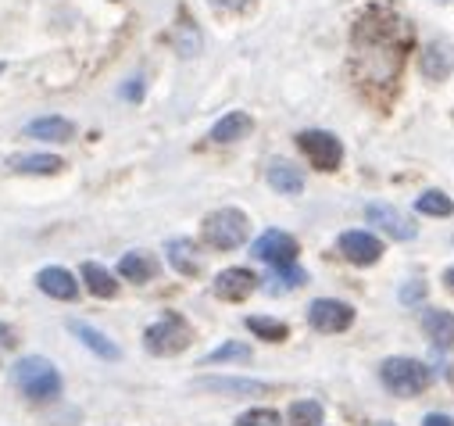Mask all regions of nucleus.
I'll use <instances>...</instances> for the list:
<instances>
[{
	"mask_svg": "<svg viewBox=\"0 0 454 426\" xmlns=\"http://www.w3.org/2000/svg\"><path fill=\"white\" fill-rule=\"evenodd\" d=\"M247 233H251V223H247L244 211H237V208H218V211H211V216L204 219V241L211 248H218V251L240 248L247 241Z\"/></svg>",
	"mask_w": 454,
	"mask_h": 426,
	"instance_id": "nucleus-1",
	"label": "nucleus"
},
{
	"mask_svg": "<svg viewBox=\"0 0 454 426\" xmlns=\"http://www.w3.org/2000/svg\"><path fill=\"white\" fill-rule=\"evenodd\" d=\"M15 383H19L33 401H54V398L61 394V376H58V369H54L47 359H36V355H29V359H22V362L15 366Z\"/></svg>",
	"mask_w": 454,
	"mask_h": 426,
	"instance_id": "nucleus-2",
	"label": "nucleus"
},
{
	"mask_svg": "<svg viewBox=\"0 0 454 426\" xmlns=\"http://www.w3.org/2000/svg\"><path fill=\"white\" fill-rule=\"evenodd\" d=\"M380 376H383V383L394 394H404V398L422 394L429 387V380H433V373L422 362H415V359H387L383 369H380Z\"/></svg>",
	"mask_w": 454,
	"mask_h": 426,
	"instance_id": "nucleus-3",
	"label": "nucleus"
},
{
	"mask_svg": "<svg viewBox=\"0 0 454 426\" xmlns=\"http://www.w3.org/2000/svg\"><path fill=\"white\" fill-rule=\"evenodd\" d=\"M144 344H147L151 355H179L190 344V327L183 323L179 315H165V319H158L154 327H147Z\"/></svg>",
	"mask_w": 454,
	"mask_h": 426,
	"instance_id": "nucleus-4",
	"label": "nucleus"
},
{
	"mask_svg": "<svg viewBox=\"0 0 454 426\" xmlns=\"http://www.w3.org/2000/svg\"><path fill=\"white\" fill-rule=\"evenodd\" d=\"M297 144H301V151L311 158V165L322 169V172H333V169H340V162H344V147H340V140H336L333 133L308 130V133L297 137Z\"/></svg>",
	"mask_w": 454,
	"mask_h": 426,
	"instance_id": "nucleus-5",
	"label": "nucleus"
},
{
	"mask_svg": "<svg viewBox=\"0 0 454 426\" xmlns=\"http://www.w3.org/2000/svg\"><path fill=\"white\" fill-rule=\"evenodd\" d=\"M308 323L322 334H340V330H348L355 323V312H351V304L336 301V297H318L308 308Z\"/></svg>",
	"mask_w": 454,
	"mask_h": 426,
	"instance_id": "nucleus-6",
	"label": "nucleus"
},
{
	"mask_svg": "<svg viewBox=\"0 0 454 426\" xmlns=\"http://www.w3.org/2000/svg\"><path fill=\"white\" fill-rule=\"evenodd\" d=\"M251 255L262 258V262H269L272 269H286V265L297 262V241L290 233H283V230H269V233H262L254 241Z\"/></svg>",
	"mask_w": 454,
	"mask_h": 426,
	"instance_id": "nucleus-7",
	"label": "nucleus"
},
{
	"mask_svg": "<svg viewBox=\"0 0 454 426\" xmlns=\"http://www.w3.org/2000/svg\"><path fill=\"white\" fill-rule=\"evenodd\" d=\"M340 251H344V258L355 262V265H372V262L383 258V244L365 230L340 233Z\"/></svg>",
	"mask_w": 454,
	"mask_h": 426,
	"instance_id": "nucleus-8",
	"label": "nucleus"
},
{
	"mask_svg": "<svg viewBox=\"0 0 454 426\" xmlns=\"http://www.w3.org/2000/svg\"><path fill=\"white\" fill-rule=\"evenodd\" d=\"M254 287H258V276L251 269H225L215 276V294L222 301H244V297H251Z\"/></svg>",
	"mask_w": 454,
	"mask_h": 426,
	"instance_id": "nucleus-9",
	"label": "nucleus"
},
{
	"mask_svg": "<svg viewBox=\"0 0 454 426\" xmlns=\"http://www.w3.org/2000/svg\"><path fill=\"white\" fill-rule=\"evenodd\" d=\"M365 216H369V223L383 226L394 241H415V226L401 216L397 208H390V204H369V208H365Z\"/></svg>",
	"mask_w": 454,
	"mask_h": 426,
	"instance_id": "nucleus-10",
	"label": "nucleus"
},
{
	"mask_svg": "<svg viewBox=\"0 0 454 426\" xmlns=\"http://www.w3.org/2000/svg\"><path fill=\"white\" fill-rule=\"evenodd\" d=\"M36 283H40L43 294H51V297H58V301H75V297H79V283H75V276H72L68 269L51 265V269H43V272L36 276Z\"/></svg>",
	"mask_w": 454,
	"mask_h": 426,
	"instance_id": "nucleus-11",
	"label": "nucleus"
},
{
	"mask_svg": "<svg viewBox=\"0 0 454 426\" xmlns=\"http://www.w3.org/2000/svg\"><path fill=\"white\" fill-rule=\"evenodd\" d=\"M251 130H254V122H251L247 112H230L211 126V140L215 144H233V140H244Z\"/></svg>",
	"mask_w": 454,
	"mask_h": 426,
	"instance_id": "nucleus-12",
	"label": "nucleus"
},
{
	"mask_svg": "<svg viewBox=\"0 0 454 426\" xmlns=\"http://www.w3.org/2000/svg\"><path fill=\"white\" fill-rule=\"evenodd\" d=\"M422 330L429 334V341H436L440 348L454 344V315L443 308H426L422 312Z\"/></svg>",
	"mask_w": 454,
	"mask_h": 426,
	"instance_id": "nucleus-13",
	"label": "nucleus"
},
{
	"mask_svg": "<svg viewBox=\"0 0 454 426\" xmlns=\"http://www.w3.org/2000/svg\"><path fill=\"white\" fill-rule=\"evenodd\" d=\"M68 330H72V334H75V337H79L93 355H100V359H119V355H122L115 341H107V337H104L100 330H93L90 323H79V319H72Z\"/></svg>",
	"mask_w": 454,
	"mask_h": 426,
	"instance_id": "nucleus-14",
	"label": "nucleus"
},
{
	"mask_svg": "<svg viewBox=\"0 0 454 426\" xmlns=\"http://www.w3.org/2000/svg\"><path fill=\"white\" fill-rule=\"evenodd\" d=\"M119 272H122L126 280H133V283H147V280L158 276V258L147 255V251H129V255H122Z\"/></svg>",
	"mask_w": 454,
	"mask_h": 426,
	"instance_id": "nucleus-15",
	"label": "nucleus"
},
{
	"mask_svg": "<svg viewBox=\"0 0 454 426\" xmlns=\"http://www.w3.org/2000/svg\"><path fill=\"white\" fill-rule=\"evenodd\" d=\"M29 137H36V140H54V144H65V140H72V137H75V126H72L68 119H58V115H51V119H36V122H29Z\"/></svg>",
	"mask_w": 454,
	"mask_h": 426,
	"instance_id": "nucleus-16",
	"label": "nucleus"
},
{
	"mask_svg": "<svg viewBox=\"0 0 454 426\" xmlns=\"http://www.w3.org/2000/svg\"><path fill=\"white\" fill-rule=\"evenodd\" d=\"M269 186L279 190V193H301L304 190V176L290 162H272L269 165Z\"/></svg>",
	"mask_w": 454,
	"mask_h": 426,
	"instance_id": "nucleus-17",
	"label": "nucleus"
},
{
	"mask_svg": "<svg viewBox=\"0 0 454 426\" xmlns=\"http://www.w3.org/2000/svg\"><path fill=\"white\" fill-rule=\"evenodd\" d=\"M12 169L29 176H51V172H61L65 162L58 154H22V158H12Z\"/></svg>",
	"mask_w": 454,
	"mask_h": 426,
	"instance_id": "nucleus-18",
	"label": "nucleus"
},
{
	"mask_svg": "<svg viewBox=\"0 0 454 426\" xmlns=\"http://www.w3.org/2000/svg\"><path fill=\"white\" fill-rule=\"evenodd\" d=\"M168 262H172V269L183 272V276H197V272H200L193 241H168Z\"/></svg>",
	"mask_w": 454,
	"mask_h": 426,
	"instance_id": "nucleus-19",
	"label": "nucleus"
},
{
	"mask_svg": "<svg viewBox=\"0 0 454 426\" xmlns=\"http://www.w3.org/2000/svg\"><path fill=\"white\" fill-rule=\"evenodd\" d=\"M450 65H454V54H450L447 43H429V47H426V54H422V72H426L429 79H443V75L450 72Z\"/></svg>",
	"mask_w": 454,
	"mask_h": 426,
	"instance_id": "nucleus-20",
	"label": "nucleus"
},
{
	"mask_svg": "<svg viewBox=\"0 0 454 426\" xmlns=\"http://www.w3.org/2000/svg\"><path fill=\"white\" fill-rule=\"evenodd\" d=\"M82 280H86L90 294H97V297H115V294H119L115 276H111L107 269H100L97 262H86V265H82Z\"/></svg>",
	"mask_w": 454,
	"mask_h": 426,
	"instance_id": "nucleus-21",
	"label": "nucleus"
},
{
	"mask_svg": "<svg viewBox=\"0 0 454 426\" xmlns=\"http://www.w3.org/2000/svg\"><path fill=\"white\" fill-rule=\"evenodd\" d=\"M415 208L422 211V216H440V219H447L450 211H454V201H450L447 193H440V190H429V193H422V197L415 201Z\"/></svg>",
	"mask_w": 454,
	"mask_h": 426,
	"instance_id": "nucleus-22",
	"label": "nucleus"
},
{
	"mask_svg": "<svg viewBox=\"0 0 454 426\" xmlns=\"http://www.w3.org/2000/svg\"><path fill=\"white\" fill-rule=\"evenodd\" d=\"M247 327H251V334H258L265 341H286V334H290L286 323H279V319H262V315H251Z\"/></svg>",
	"mask_w": 454,
	"mask_h": 426,
	"instance_id": "nucleus-23",
	"label": "nucleus"
},
{
	"mask_svg": "<svg viewBox=\"0 0 454 426\" xmlns=\"http://www.w3.org/2000/svg\"><path fill=\"white\" fill-rule=\"evenodd\" d=\"M318 422H322L318 401H294L290 405V426H318Z\"/></svg>",
	"mask_w": 454,
	"mask_h": 426,
	"instance_id": "nucleus-24",
	"label": "nucleus"
},
{
	"mask_svg": "<svg viewBox=\"0 0 454 426\" xmlns=\"http://www.w3.org/2000/svg\"><path fill=\"white\" fill-rule=\"evenodd\" d=\"M247 359H251V348L247 344H237V341L222 344V348H215L207 355V362H247Z\"/></svg>",
	"mask_w": 454,
	"mask_h": 426,
	"instance_id": "nucleus-25",
	"label": "nucleus"
},
{
	"mask_svg": "<svg viewBox=\"0 0 454 426\" xmlns=\"http://www.w3.org/2000/svg\"><path fill=\"white\" fill-rule=\"evenodd\" d=\"M200 387L207 390H240V394H262L265 383H247V380H204Z\"/></svg>",
	"mask_w": 454,
	"mask_h": 426,
	"instance_id": "nucleus-26",
	"label": "nucleus"
},
{
	"mask_svg": "<svg viewBox=\"0 0 454 426\" xmlns=\"http://www.w3.org/2000/svg\"><path fill=\"white\" fill-rule=\"evenodd\" d=\"M237 426H283V419L272 408H254V412H244L237 419Z\"/></svg>",
	"mask_w": 454,
	"mask_h": 426,
	"instance_id": "nucleus-27",
	"label": "nucleus"
},
{
	"mask_svg": "<svg viewBox=\"0 0 454 426\" xmlns=\"http://www.w3.org/2000/svg\"><path fill=\"white\" fill-rule=\"evenodd\" d=\"M422 426H454V419H450V415L433 412V415H426V419H422Z\"/></svg>",
	"mask_w": 454,
	"mask_h": 426,
	"instance_id": "nucleus-28",
	"label": "nucleus"
},
{
	"mask_svg": "<svg viewBox=\"0 0 454 426\" xmlns=\"http://www.w3.org/2000/svg\"><path fill=\"white\" fill-rule=\"evenodd\" d=\"M211 4H215V8H225V12H240L247 0H211Z\"/></svg>",
	"mask_w": 454,
	"mask_h": 426,
	"instance_id": "nucleus-29",
	"label": "nucleus"
},
{
	"mask_svg": "<svg viewBox=\"0 0 454 426\" xmlns=\"http://www.w3.org/2000/svg\"><path fill=\"white\" fill-rule=\"evenodd\" d=\"M419 297H422V287H411V290L404 287V290H401V301H419Z\"/></svg>",
	"mask_w": 454,
	"mask_h": 426,
	"instance_id": "nucleus-30",
	"label": "nucleus"
},
{
	"mask_svg": "<svg viewBox=\"0 0 454 426\" xmlns=\"http://www.w3.org/2000/svg\"><path fill=\"white\" fill-rule=\"evenodd\" d=\"M0 344H15V334H12L4 323H0Z\"/></svg>",
	"mask_w": 454,
	"mask_h": 426,
	"instance_id": "nucleus-31",
	"label": "nucleus"
},
{
	"mask_svg": "<svg viewBox=\"0 0 454 426\" xmlns=\"http://www.w3.org/2000/svg\"><path fill=\"white\" fill-rule=\"evenodd\" d=\"M443 283H447V287L454 290V269H447V272H443Z\"/></svg>",
	"mask_w": 454,
	"mask_h": 426,
	"instance_id": "nucleus-32",
	"label": "nucleus"
},
{
	"mask_svg": "<svg viewBox=\"0 0 454 426\" xmlns=\"http://www.w3.org/2000/svg\"><path fill=\"white\" fill-rule=\"evenodd\" d=\"M380 426H394V422H380Z\"/></svg>",
	"mask_w": 454,
	"mask_h": 426,
	"instance_id": "nucleus-33",
	"label": "nucleus"
},
{
	"mask_svg": "<svg viewBox=\"0 0 454 426\" xmlns=\"http://www.w3.org/2000/svg\"><path fill=\"white\" fill-rule=\"evenodd\" d=\"M0 72H4V65H0Z\"/></svg>",
	"mask_w": 454,
	"mask_h": 426,
	"instance_id": "nucleus-34",
	"label": "nucleus"
}]
</instances>
